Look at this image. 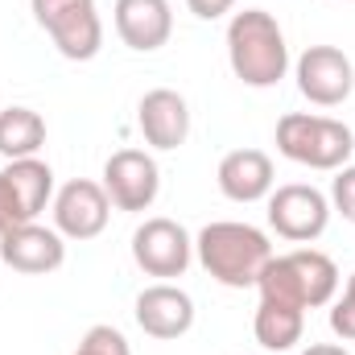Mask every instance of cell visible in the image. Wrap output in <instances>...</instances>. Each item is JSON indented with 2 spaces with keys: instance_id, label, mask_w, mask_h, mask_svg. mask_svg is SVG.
Returning <instances> with one entry per match:
<instances>
[{
  "instance_id": "obj_1",
  "label": "cell",
  "mask_w": 355,
  "mask_h": 355,
  "mask_svg": "<svg viewBox=\"0 0 355 355\" xmlns=\"http://www.w3.org/2000/svg\"><path fill=\"white\" fill-rule=\"evenodd\" d=\"M194 252H198V265L227 289H252L272 261V244L265 232L236 219L207 223L194 240Z\"/></svg>"
},
{
  "instance_id": "obj_2",
  "label": "cell",
  "mask_w": 355,
  "mask_h": 355,
  "mask_svg": "<svg viewBox=\"0 0 355 355\" xmlns=\"http://www.w3.org/2000/svg\"><path fill=\"white\" fill-rule=\"evenodd\" d=\"M227 62L244 87H277L289 71V46L265 8H244L227 25Z\"/></svg>"
},
{
  "instance_id": "obj_3",
  "label": "cell",
  "mask_w": 355,
  "mask_h": 355,
  "mask_svg": "<svg viewBox=\"0 0 355 355\" xmlns=\"http://www.w3.org/2000/svg\"><path fill=\"white\" fill-rule=\"evenodd\" d=\"M261 297L265 302H281V306H293V310H318V306H331L335 293H339V268L327 252L318 248H297V252H285V257H272L257 281Z\"/></svg>"
},
{
  "instance_id": "obj_4",
  "label": "cell",
  "mask_w": 355,
  "mask_h": 355,
  "mask_svg": "<svg viewBox=\"0 0 355 355\" xmlns=\"http://www.w3.org/2000/svg\"><path fill=\"white\" fill-rule=\"evenodd\" d=\"M277 149L281 157L310 166V170H343L355 153V132L343 120L310 116V112H285L277 120Z\"/></svg>"
},
{
  "instance_id": "obj_5",
  "label": "cell",
  "mask_w": 355,
  "mask_h": 355,
  "mask_svg": "<svg viewBox=\"0 0 355 355\" xmlns=\"http://www.w3.org/2000/svg\"><path fill=\"white\" fill-rule=\"evenodd\" d=\"M33 21L50 33L62 58L91 62L103 46V21L95 0H29Z\"/></svg>"
},
{
  "instance_id": "obj_6",
  "label": "cell",
  "mask_w": 355,
  "mask_h": 355,
  "mask_svg": "<svg viewBox=\"0 0 355 355\" xmlns=\"http://www.w3.org/2000/svg\"><path fill=\"white\" fill-rule=\"evenodd\" d=\"M54 198V170L42 157H21L0 170V236L33 223Z\"/></svg>"
},
{
  "instance_id": "obj_7",
  "label": "cell",
  "mask_w": 355,
  "mask_h": 355,
  "mask_svg": "<svg viewBox=\"0 0 355 355\" xmlns=\"http://www.w3.org/2000/svg\"><path fill=\"white\" fill-rule=\"evenodd\" d=\"M331 223V198L306 182L277 186L268 194V227L289 244H310Z\"/></svg>"
},
{
  "instance_id": "obj_8",
  "label": "cell",
  "mask_w": 355,
  "mask_h": 355,
  "mask_svg": "<svg viewBox=\"0 0 355 355\" xmlns=\"http://www.w3.org/2000/svg\"><path fill=\"white\" fill-rule=\"evenodd\" d=\"M190 257H194V240L186 236V227L157 215V219H145L137 232H132V261L141 272L149 277H182L190 268Z\"/></svg>"
},
{
  "instance_id": "obj_9",
  "label": "cell",
  "mask_w": 355,
  "mask_h": 355,
  "mask_svg": "<svg viewBox=\"0 0 355 355\" xmlns=\"http://www.w3.org/2000/svg\"><path fill=\"white\" fill-rule=\"evenodd\" d=\"M103 190L116 211H149L162 190V170L145 149H120L103 162Z\"/></svg>"
},
{
  "instance_id": "obj_10",
  "label": "cell",
  "mask_w": 355,
  "mask_h": 355,
  "mask_svg": "<svg viewBox=\"0 0 355 355\" xmlns=\"http://www.w3.org/2000/svg\"><path fill=\"white\" fill-rule=\"evenodd\" d=\"M112 219V198L103 190V182L75 178L54 194V227L62 232V240H95Z\"/></svg>"
},
{
  "instance_id": "obj_11",
  "label": "cell",
  "mask_w": 355,
  "mask_h": 355,
  "mask_svg": "<svg viewBox=\"0 0 355 355\" xmlns=\"http://www.w3.org/2000/svg\"><path fill=\"white\" fill-rule=\"evenodd\" d=\"M355 87V67L339 46H310L297 58V91L318 107H339Z\"/></svg>"
},
{
  "instance_id": "obj_12",
  "label": "cell",
  "mask_w": 355,
  "mask_h": 355,
  "mask_svg": "<svg viewBox=\"0 0 355 355\" xmlns=\"http://www.w3.org/2000/svg\"><path fill=\"white\" fill-rule=\"evenodd\" d=\"M0 261L12 268V272L46 277V272L62 268V261H67L62 232L58 227H42L37 219L33 223H21V227H12V232L0 236Z\"/></svg>"
},
{
  "instance_id": "obj_13",
  "label": "cell",
  "mask_w": 355,
  "mask_h": 355,
  "mask_svg": "<svg viewBox=\"0 0 355 355\" xmlns=\"http://www.w3.org/2000/svg\"><path fill=\"white\" fill-rule=\"evenodd\" d=\"M137 327L149 335V339H182L190 327H194V297L186 289H178L170 281H157L149 289L137 293Z\"/></svg>"
},
{
  "instance_id": "obj_14",
  "label": "cell",
  "mask_w": 355,
  "mask_h": 355,
  "mask_svg": "<svg viewBox=\"0 0 355 355\" xmlns=\"http://www.w3.org/2000/svg\"><path fill=\"white\" fill-rule=\"evenodd\" d=\"M116 17V33L128 50L137 54H153L170 42L174 33V12H170V0H116L112 8Z\"/></svg>"
},
{
  "instance_id": "obj_15",
  "label": "cell",
  "mask_w": 355,
  "mask_h": 355,
  "mask_svg": "<svg viewBox=\"0 0 355 355\" xmlns=\"http://www.w3.org/2000/svg\"><path fill=\"white\" fill-rule=\"evenodd\" d=\"M137 124H141V137L153 149H166L170 153L178 145H186V137H190V107H186V99L178 91L157 87L141 99Z\"/></svg>"
},
{
  "instance_id": "obj_16",
  "label": "cell",
  "mask_w": 355,
  "mask_h": 355,
  "mask_svg": "<svg viewBox=\"0 0 355 355\" xmlns=\"http://www.w3.org/2000/svg\"><path fill=\"white\" fill-rule=\"evenodd\" d=\"M219 190L232 198V202H261L272 194V162L261 149H232L223 162H219Z\"/></svg>"
},
{
  "instance_id": "obj_17",
  "label": "cell",
  "mask_w": 355,
  "mask_h": 355,
  "mask_svg": "<svg viewBox=\"0 0 355 355\" xmlns=\"http://www.w3.org/2000/svg\"><path fill=\"white\" fill-rule=\"evenodd\" d=\"M46 145V120L33 107H4L0 112V157L21 162V157H37V149Z\"/></svg>"
},
{
  "instance_id": "obj_18",
  "label": "cell",
  "mask_w": 355,
  "mask_h": 355,
  "mask_svg": "<svg viewBox=\"0 0 355 355\" xmlns=\"http://www.w3.org/2000/svg\"><path fill=\"white\" fill-rule=\"evenodd\" d=\"M252 331H257V343L265 352H289L293 343H302L306 314L293 310V306H281V302H265L261 297L257 318H252Z\"/></svg>"
},
{
  "instance_id": "obj_19",
  "label": "cell",
  "mask_w": 355,
  "mask_h": 355,
  "mask_svg": "<svg viewBox=\"0 0 355 355\" xmlns=\"http://www.w3.org/2000/svg\"><path fill=\"white\" fill-rule=\"evenodd\" d=\"M75 355H132L128 347V339L116 331V327H91L87 335H83V343L75 347Z\"/></svg>"
},
{
  "instance_id": "obj_20",
  "label": "cell",
  "mask_w": 355,
  "mask_h": 355,
  "mask_svg": "<svg viewBox=\"0 0 355 355\" xmlns=\"http://www.w3.org/2000/svg\"><path fill=\"white\" fill-rule=\"evenodd\" d=\"M331 331H335L343 343H355V272L347 277L343 297L331 306Z\"/></svg>"
},
{
  "instance_id": "obj_21",
  "label": "cell",
  "mask_w": 355,
  "mask_h": 355,
  "mask_svg": "<svg viewBox=\"0 0 355 355\" xmlns=\"http://www.w3.org/2000/svg\"><path fill=\"white\" fill-rule=\"evenodd\" d=\"M331 207L355 223V166H343V170H335V182H331Z\"/></svg>"
},
{
  "instance_id": "obj_22",
  "label": "cell",
  "mask_w": 355,
  "mask_h": 355,
  "mask_svg": "<svg viewBox=\"0 0 355 355\" xmlns=\"http://www.w3.org/2000/svg\"><path fill=\"white\" fill-rule=\"evenodd\" d=\"M186 8H190L198 21H219L223 12L236 8V0H186Z\"/></svg>"
},
{
  "instance_id": "obj_23",
  "label": "cell",
  "mask_w": 355,
  "mask_h": 355,
  "mask_svg": "<svg viewBox=\"0 0 355 355\" xmlns=\"http://www.w3.org/2000/svg\"><path fill=\"white\" fill-rule=\"evenodd\" d=\"M302 355H352L347 347H339V343H310Z\"/></svg>"
}]
</instances>
